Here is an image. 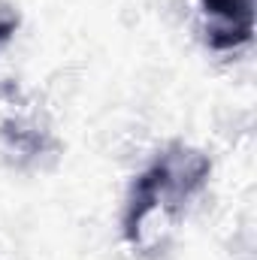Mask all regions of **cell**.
<instances>
[{
    "instance_id": "1",
    "label": "cell",
    "mask_w": 257,
    "mask_h": 260,
    "mask_svg": "<svg viewBox=\"0 0 257 260\" xmlns=\"http://www.w3.org/2000/svg\"><path fill=\"white\" fill-rule=\"evenodd\" d=\"M212 157L194 145L170 142L154 160L136 176L127 194L121 230L133 248L160 251L167 248L176 221L194 197L209 185Z\"/></svg>"
},
{
    "instance_id": "2",
    "label": "cell",
    "mask_w": 257,
    "mask_h": 260,
    "mask_svg": "<svg viewBox=\"0 0 257 260\" xmlns=\"http://www.w3.org/2000/svg\"><path fill=\"white\" fill-rule=\"evenodd\" d=\"M200 15L215 52H236L254 37V0H200Z\"/></svg>"
},
{
    "instance_id": "3",
    "label": "cell",
    "mask_w": 257,
    "mask_h": 260,
    "mask_svg": "<svg viewBox=\"0 0 257 260\" xmlns=\"http://www.w3.org/2000/svg\"><path fill=\"white\" fill-rule=\"evenodd\" d=\"M0 133H3L6 151L18 154V160H37L52 148V136L27 121H6Z\"/></svg>"
},
{
    "instance_id": "4",
    "label": "cell",
    "mask_w": 257,
    "mask_h": 260,
    "mask_svg": "<svg viewBox=\"0 0 257 260\" xmlns=\"http://www.w3.org/2000/svg\"><path fill=\"white\" fill-rule=\"evenodd\" d=\"M18 27H21V12H18L12 3L0 0V46H6V43L15 37Z\"/></svg>"
}]
</instances>
